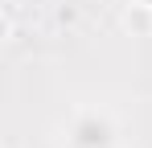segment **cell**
I'll return each instance as SVG.
<instances>
[{
  "label": "cell",
  "instance_id": "6da1fadb",
  "mask_svg": "<svg viewBox=\"0 0 152 148\" xmlns=\"http://www.w3.org/2000/svg\"><path fill=\"white\" fill-rule=\"evenodd\" d=\"M119 144V123L99 107H82L66 123V148H115Z\"/></svg>",
  "mask_w": 152,
  "mask_h": 148
},
{
  "label": "cell",
  "instance_id": "7a4b0ae2",
  "mask_svg": "<svg viewBox=\"0 0 152 148\" xmlns=\"http://www.w3.org/2000/svg\"><path fill=\"white\" fill-rule=\"evenodd\" d=\"M132 8H152V0H132Z\"/></svg>",
  "mask_w": 152,
  "mask_h": 148
}]
</instances>
